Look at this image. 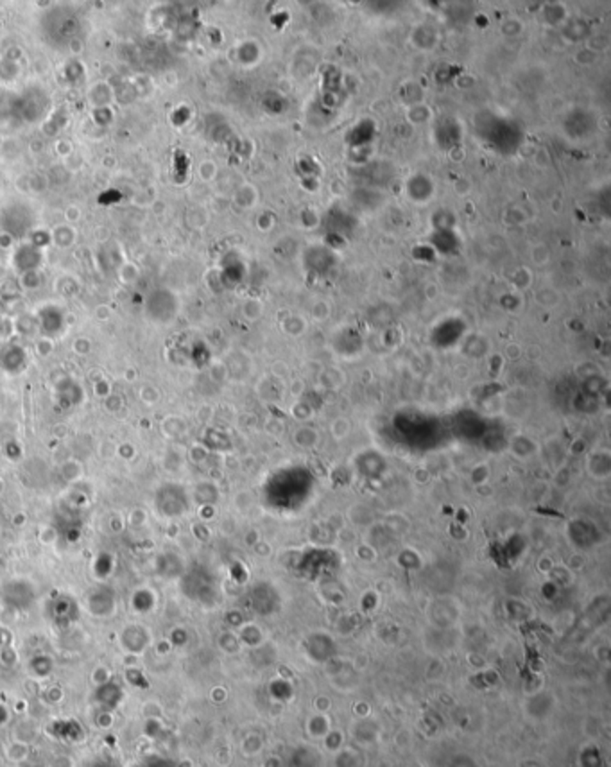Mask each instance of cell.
Segmentation results:
<instances>
[{"mask_svg": "<svg viewBox=\"0 0 611 767\" xmlns=\"http://www.w3.org/2000/svg\"><path fill=\"white\" fill-rule=\"evenodd\" d=\"M122 633H126L128 637H133V644H131L126 651L133 653V655H139V653H142L146 647H148L149 644V631L148 629L140 628L139 624H131L128 626V628L122 631Z\"/></svg>", "mask_w": 611, "mask_h": 767, "instance_id": "cell-1", "label": "cell"}, {"mask_svg": "<svg viewBox=\"0 0 611 767\" xmlns=\"http://www.w3.org/2000/svg\"><path fill=\"white\" fill-rule=\"evenodd\" d=\"M29 751H31V748H29V742L26 741H13L11 744L6 748V757H8L11 762H23V760L29 757Z\"/></svg>", "mask_w": 611, "mask_h": 767, "instance_id": "cell-2", "label": "cell"}, {"mask_svg": "<svg viewBox=\"0 0 611 767\" xmlns=\"http://www.w3.org/2000/svg\"><path fill=\"white\" fill-rule=\"evenodd\" d=\"M113 724V717L110 714H104L99 717V728H110Z\"/></svg>", "mask_w": 611, "mask_h": 767, "instance_id": "cell-3", "label": "cell"}, {"mask_svg": "<svg viewBox=\"0 0 611 767\" xmlns=\"http://www.w3.org/2000/svg\"><path fill=\"white\" fill-rule=\"evenodd\" d=\"M9 721V712L4 705H0V726Z\"/></svg>", "mask_w": 611, "mask_h": 767, "instance_id": "cell-4", "label": "cell"}, {"mask_svg": "<svg viewBox=\"0 0 611 767\" xmlns=\"http://www.w3.org/2000/svg\"><path fill=\"white\" fill-rule=\"evenodd\" d=\"M183 764H185V766H181V764H179L178 767H192V762H190V760H183Z\"/></svg>", "mask_w": 611, "mask_h": 767, "instance_id": "cell-5", "label": "cell"}]
</instances>
